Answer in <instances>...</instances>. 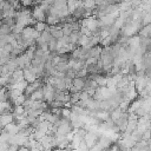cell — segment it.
<instances>
[{
	"label": "cell",
	"mask_w": 151,
	"mask_h": 151,
	"mask_svg": "<svg viewBox=\"0 0 151 151\" xmlns=\"http://www.w3.org/2000/svg\"><path fill=\"white\" fill-rule=\"evenodd\" d=\"M40 2H38L37 4V6L33 8V11L31 12V14H32V17H33V19L35 20V21H40V22H45L46 21V14H45V12L40 8Z\"/></svg>",
	"instance_id": "cell-1"
},
{
	"label": "cell",
	"mask_w": 151,
	"mask_h": 151,
	"mask_svg": "<svg viewBox=\"0 0 151 151\" xmlns=\"http://www.w3.org/2000/svg\"><path fill=\"white\" fill-rule=\"evenodd\" d=\"M72 132H73V127H72L71 123L70 124H63V125H60V126L57 127V134H55V137H67Z\"/></svg>",
	"instance_id": "cell-2"
},
{
	"label": "cell",
	"mask_w": 151,
	"mask_h": 151,
	"mask_svg": "<svg viewBox=\"0 0 151 151\" xmlns=\"http://www.w3.org/2000/svg\"><path fill=\"white\" fill-rule=\"evenodd\" d=\"M103 150H107V149H110V146L113 144L112 142H111V139L107 137V136H105V134H101L100 137H99V139H98V143H97Z\"/></svg>",
	"instance_id": "cell-3"
},
{
	"label": "cell",
	"mask_w": 151,
	"mask_h": 151,
	"mask_svg": "<svg viewBox=\"0 0 151 151\" xmlns=\"http://www.w3.org/2000/svg\"><path fill=\"white\" fill-rule=\"evenodd\" d=\"M24 71V80L27 83V84H32L33 81L37 80V77L34 76V73L28 68V70H22Z\"/></svg>",
	"instance_id": "cell-4"
},
{
	"label": "cell",
	"mask_w": 151,
	"mask_h": 151,
	"mask_svg": "<svg viewBox=\"0 0 151 151\" xmlns=\"http://www.w3.org/2000/svg\"><path fill=\"white\" fill-rule=\"evenodd\" d=\"M14 122V118H13V114L9 113V114H1L0 116V124L2 127H5L6 125L11 124Z\"/></svg>",
	"instance_id": "cell-5"
},
{
	"label": "cell",
	"mask_w": 151,
	"mask_h": 151,
	"mask_svg": "<svg viewBox=\"0 0 151 151\" xmlns=\"http://www.w3.org/2000/svg\"><path fill=\"white\" fill-rule=\"evenodd\" d=\"M85 80H86V78H74L72 80V85L81 92L83 88H84V86H85Z\"/></svg>",
	"instance_id": "cell-6"
},
{
	"label": "cell",
	"mask_w": 151,
	"mask_h": 151,
	"mask_svg": "<svg viewBox=\"0 0 151 151\" xmlns=\"http://www.w3.org/2000/svg\"><path fill=\"white\" fill-rule=\"evenodd\" d=\"M66 4H67V9H68L70 14H72L74 12V9L78 8L79 6H83L81 1H66Z\"/></svg>",
	"instance_id": "cell-7"
},
{
	"label": "cell",
	"mask_w": 151,
	"mask_h": 151,
	"mask_svg": "<svg viewBox=\"0 0 151 151\" xmlns=\"http://www.w3.org/2000/svg\"><path fill=\"white\" fill-rule=\"evenodd\" d=\"M35 32V29L33 28V26H26L22 31H21V35L24 37V38H32V35H33V33Z\"/></svg>",
	"instance_id": "cell-8"
},
{
	"label": "cell",
	"mask_w": 151,
	"mask_h": 151,
	"mask_svg": "<svg viewBox=\"0 0 151 151\" xmlns=\"http://www.w3.org/2000/svg\"><path fill=\"white\" fill-rule=\"evenodd\" d=\"M29 98H31L32 100H40V101H44V92H42V87H41L40 90L34 91Z\"/></svg>",
	"instance_id": "cell-9"
},
{
	"label": "cell",
	"mask_w": 151,
	"mask_h": 151,
	"mask_svg": "<svg viewBox=\"0 0 151 151\" xmlns=\"http://www.w3.org/2000/svg\"><path fill=\"white\" fill-rule=\"evenodd\" d=\"M46 27H47V24H46V22H40V21H37V22L33 25V28H34L37 32H39V33L44 32V31L46 29Z\"/></svg>",
	"instance_id": "cell-10"
},
{
	"label": "cell",
	"mask_w": 151,
	"mask_h": 151,
	"mask_svg": "<svg viewBox=\"0 0 151 151\" xmlns=\"http://www.w3.org/2000/svg\"><path fill=\"white\" fill-rule=\"evenodd\" d=\"M70 67H68V64L67 63H59L57 66H55V70H57V72H60V73H66V71L68 70Z\"/></svg>",
	"instance_id": "cell-11"
},
{
	"label": "cell",
	"mask_w": 151,
	"mask_h": 151,
	"mask_svg": "<svg viewBox=\"0 0 151 151\" xmlns=\"http://www.w3.org/2000/svg\"><path fill=\"white\" fill-rule=\"evenodd\" d=\"M34 91H35V90L33 88V86H32L31 84H28V85L26 86V88L24 90V96H25L26 98H29V97L32 96V93H33Z\"/></svg>",
	"instance_id": "cell-12"
},
{
	"label": "cell",
	"mask_w": 151,
	"mask_h": 151,
	"mask_svg": "<svg viewBox=\"0 0 151 151\" xmlns=\"http://www.w3.org/2000/svg\"><path fill=\"white\" fill-rule=\"evenodd\" d=\"M79 100H80V92L74 93V94H70V103L72 105H76Z\"/></svg>",
	"instance_id": "cell-13"
},
{
	"label": "cell",
	"mask_w": 151,
	"mask_h": 151,
	"mask_svg": "<svg viewBox=\"0 0 151 151\" xmlns=\"http://www.w3.org/2000/svg\"><path fill=\"white\" fill-rule=\"evenodd\" d=\"M76 74H77V72H76L73 68H68V70L66 71V73H65V78L73 80V79L76 78Z\"/></svg>",
	"instance_id": "cell-14"
},
{
	"label": "cell",
	"mask_w": 151,
	"mask_h": 151,
	"mask_svg": "<svg viewBox=\"0 0 151 151\" xmlns=\"http://www.w3.org/2000/svg\"><path fill=\"white\" fill-rule=\"evenodd\" d=\"M86 77H87V72H86V70H85V68H83V70L78 71V72H77V74H76V78H86Z\"/></svg>",
	"instance_id": "cell-15"
},
{
	"label": "cell",
	"mask_w": 151,
	"mask_h": 151,
	"mask_svg": "<svg viewBox=\"0 0 151 151\" xmlns=\"http://www.w3.org/2000/svg\"><path fill=\"white\" fill-rule=\"evenodd\" d=\"M61 117L70 119V117H71V110L70 109H63L61 110Z\"/></svg>",
	"instance_id": "cell-16"
},
{
	"label": "cell",
	"mask_w": 151,
	"mask_h": 151,
	"mask_svg": "<svg viewBox=\"0 0 151 151\" xmlns=\"http://www.w3.org/2000/svg\"><path fill=\"white\" fill-rule=\"evenodd\" d=\"M97 61H98V59H97V58H88V59H86L85 65H86V66H87V65H96V64H97Z\"/></svg>",
	"instance_id": "cell-17"
},
{
	"label": "cell",
	"mask_w": 151,
	"mask_h": 151,
	"mask_svg": "<svg viewBox=\"0 0 151 151\" xmlns=\"http://www.w3.org/2000/svg\"><path fill=\"white\" fill-rule=\"evenodd\" d=\"M19 149H20V146L18 145V144H9L8 145V151H19Z\"/></svg>",
	"instance_id": "cell-18"
},
{
	"label": "cell",
	"mask_w": 151,
	"mask_h": 151,
	"mask_svg": "<svg viewBox=\"0 0 151 151\" xmlns=\"http://www.w3.org/2000/svg\"><path fill=\"white\" fill-rule=\"evenodd\" d=\"M90 98H91V97H90V96H88L86 92H84V91H83V92H80V100L86 101V100H88Z\"/></svg>",
	"instance_id": "cell-19"
},
{
	"label": "cell",
	"mask_w": 151,
	"mask_h": 151,
	"mask_svg": "<svg viewBox=\"0 0 151 151\" xmlns=\"http://www.w3.org/2000/svg\"><path fill=\"white\" fill-rule=\"evenodd\" d=\"M8 143H0V151H8Z\"/></svg>",
	"instance_id": "cell-20"
},
{
	"label": "cell",
	"mask_w": 151,
	"mask_h": 151,
	"mask_svg": "<svg viewBox=\"0 0 151 151\" xmlns=\"http://www.w3.org/2000/svg\"><path fill=\"white\" fill-rule=\"evenodd\" d=\"M90 151H103V149H101L98 144H96L93 147H91V149H90Z\"/></svg>",
	"instance_id": "cell-21"
},
{
	"label": "cell",
	"mask_w": 151,
	"mask_h": 151,
	"mask_svg": "<svg viewBox=\"0 0 151 151\" xmlns=\"http://www.w3.org/2000/svg\"><path fill=\"white\" fill-rule=\"evenodd\" d=\"M52 151H64V150H61V149H59V147H55V149H53Z\"/></svg>",
	"instance_id": "cell-22"
},
{
	"label": "cell",
	"mask_w": 151,
	"mask_h": 151,
	"mask_svg": "<svg viewBox=\"0 0 151 151\" xmlns=\"http://www.w3.org/2000/svg\"><path fill=\"white\" fill-rule=\"evenodd\" d=\"M103 151H110V150H109V149H107V150H103Z\"/></svg>",
	"instance_id": "cell-23"
}]
</instances>
